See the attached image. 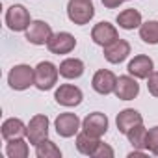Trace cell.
I'll return each instance as SVG.
<instances>
[{
    "label": "cell",
    "instance_id": "obj_1",
    "mask_svg": "<svg viewBox=\"0 0 158 158\" xmlns=\"http://www.w3.org/2000/svg\"><path fill=\"white\" fill-rule=\"evenodd\" d=\"M8 84L15 91H24L30 86H35V71H34V67H30L26 63H19V65L11 67L10 74H8Z\"/></svg>",
    "mask_w": 158,
    "mask_h": 158
},
{
    "label": "cell",
    "instance_id": "obj_2",
    "mask_svg": "<svg viewBox=\"0 0 158 158\" xmlns=\"http://www.w3.org/2000/svg\"><path fill=\"white\" fill-rule=\"evenodd\" d=\"M67 17L73 24L84 26L95 17V6L91 0H69L67 2Z\"/></svg>",
    "mask_w": 158,
    "mask_h": 158
},
{
    "label": "cell",
    "instance_id": "obj_3",
    "mask_svg": "<svg viewBox=\"0 0 158 158\" xmlns=\"http://www.w3.org/2000/svg\"><path fill=\"white\" fill-rule=\"evenodd\" d=\"M34 71H35V88L39 91H48L58 84L60 69L52 61H39L34 67Z\"/></svg>",
    "mask_w": 158,
    "mask_h": 158
},
{
    "label": "cell",
    "instance_id": "obj_4",
    "mask_svg": "<svg viewBox=\"0 0 158 158\" xmlns=\"http://www.w3.org/2000/svg\"><path fill=\"white\" fill-rule=\"evenodd\" d=\"M6 24H8V28L11 32H26L28 26L32 24L30 11L23 4L10 6L8 11H6Z\"/></svg>",
    "mask_w": 158,
    "mask_h": 158
},
{
    "label": "cell",
    "instance_id": "obj_5",
    "mask_svg": "<svg viewBox=\"0 0 158 158\" xmlns=\"http://www.w3.org/2000/svg\"><path fill=\"white\" fill-rule=\"evenodd\" d=\"M48 128H50V121L45 114H37L34 115L28 125H26V139L30 141V145H37L39 141L48 138Z\"/></svg>",
    "mask_w": 158,
    "mask_h": 158
},
{
    "label": "cell",
    "instance_id": "obj_6",
    "mask_svg": "<svg viewBox=\"0 0 158 158\" xmlns=\"http://www.w3.org/2000/svg\"><path fill=\"white\" fill-rule=\"evenodd\" d=\"M84 99V93L82 89L74 86V84H61L56 91H54V101L60 104V106H65V108H74L82 102Z\"/></svg>",
    "mask_w": 158,
    "mask_h": 158
},
{
    "label": "cell",
    "instance_id": "obj_7",
    "mask_svg": "<svg viewBox=\"0 0 158 158\" xmlns=\"http://www.w3.org/2000/svg\"><path fill=\"white\" fill-rule=\"evenodd\" d=\"M54 128H56L58 136H61V138H73V136L78 134V130L82 128V121L78 119L76 114L65 112V114H60L56 117Z\"/></svg>",
    "mask_w": 158,
    "mask_h": 158
},
{
    "label": "cell",
    "instance_id": "obj_8",
    "mask_svg": "<svg viewBox=\"0 0 158 158\" xmlns=\"http://www.w3.org/2000/svg\"><path fill=\"white\" fill-rule=\"evenodd\" d=\"M24 34H26V41L32 43V45H35V47L47 45L48 39L54 35L50 24L45 23V21H32V24L28 26V30Z\"/></svg>",
    "mask_w": 158,
    "mask_h": 158
},
{
    "label": "cell",
    "instance_id": "obj_9",
    "mask_svg": "<svg viewBox=\"0 0 158 158\" xmlns=\"http://www.w3.org/2000/svg\"><path fill=\"white\" fill-rule=\"evenodd\" d=\"M114 95L119 101H134L139 95V84H138V78H134L132 74H123L117 78V84H115V91Z\"/></svg>",
    "mask_w": 158,
    "mask_h": 158
},
{
    "label": "cell",
    "instance_id": "obj_10",
    "mask_svg": "<svg viewBox=\"0 0 158 158\" xmlns=\"http://www.w3.org/2000/svg\"><path fill=\"white\" fill-rule=\"evenodd\" d=\"M115 84H117V76L110 71V69H99L93 78H91V88L99 93V95H110L115 91Z\"/></svg>",
    "mask_w": 158,
    "mask_h": 158
},
{
    "label": "cell",
    "instance_id": "obj_11",
    "mask_svg": "<svg viewBox=\"0 0 158 158\" xmlns=\"http://www.w3.org/2000/svg\"><path fill=\"white\" fill-rule=\"evenodd\" d=\"M108 117L102 114V112H93V114H88L82 121V130L95 136V138H102L106 132H108Z\"/></svg>",
    "mask_w": 158,
    "mask_h": 158
},
{
    "label": "cell",
    "instance_id": "obj_12",
    "mask_svg": "<svg viewBox=\"0 0 158 158\" xmlns=\"http://www.w3.org/2000/svg\"><path fill=\"white\" fill-rule=\"evenodd\" d=\"M74 47H76V39H74V35L73 34H69V32H56L50 39H48V43H47V48L52 52V54H69V52H73L74 50Z\"/></svg>",
    "mask_w": 158,
    "mask_h": 158
},
{
    "label": "cell",
    "instance_id": "obj_13",
    "mask_svg": "<svg viewBox=\"0 0 158 158\" xmlns=\"http://www.w3.org/2000/svg\"><path fill=\"white\" fill-rule=\"evenodd\" d=\"M127 71H128V74L138 78V80H147L149 74L154 71V61L145 54H138L128 61Z\"/></svg>",
    "mask_w": 158,
    "mask_h": 158
},
{
    "label": "cell",
    "instance_id": "obj_14",
    "mask_svg": "<svg viewBox=\"0 0 158 158\" xmlns=\"http://www.w3.org/2000/svg\"><path fill=\"white\" fill-rule=\"evenodd\" d=\"M91 39H93L95 45H99V47L104 48L106 45H110L115 39H119V32H117V28L114 24L102 21V23H99V24H95L91 28Z\"/></svg>",
    "mask_w": 158,
    "mask_h": 158
},
{
    "label": "cell",
    "instance_id": "obj_15",
    "mask_svg": "<svg viewBox=\"0 0 158 158\" xmlns=\"http://www.w3.org/2000/svg\"><path fill=\"white\" fill-rule=\"evenodd\" d=\"M130 43L127 41V39H115L114 43H110V45H106L104 47V60L108 61V63H114V65H117V63H121V61H125L128 56H130Z\"/></svg>",
    "mask_w": 158,
    "mask_h": 158
},
{
    "label": "cell",
    "instance_id": "obj_16",
    "mask_svg": "<svg viewBox=\"0 0 158 158\" xmlns=\"http://www.w3.org/2000/svg\"><path fill=\"white\" fill-rule=\"evenodd\" d=\"M143 123V117H141V114L138 112V110H134V108H125V110H121L119 114H117V117H115V125H117V130L121 132V134H127L130 128H134V127H138V125H141Z\"/></svg>",
    "mask_w": 158,
    "mask_h": 158
},
{
    "label": "cell",
    "instance_id": "obj_17",
    "mask_svg": "<svg viewBox=\"0 0 158 158\" xmlns=\"http://www.w3.org/2000/svg\"><path fill=\"white\" fill-rule=\"evenodd\" d=\"M58 69H60V76H63L65 80H76L84 74L86 65L80 58H65Z\"/></svg>",
    "mask_w": 158,
    "mask_h": 158
},
{
    "label": "cell",
    "instance_id": "obj_18",
    "mask_svg": "<svg viewBox=\"0 0 158 158\" xmlns=\"http://www.w3.org/2000/svg\"><path fill=\"white\" fill-rule=\"evenodd\" d=\"M2 138L6 141H11V139H17V138H24L26 136V125L23 123V119L19 117H10L2 123Z\"/></svg>",
    "mask_w": 158,
    "mask_h": 158
},
{
    "label": "cell",
    "instance_id": "obj_19",
    "mask_svg": "<svg viewBox=\"0 0 158 158\" xmlns=\"http://www.w3.org/2000/svg\"><path fill=\"white\" fill-rule=\"evenodd\" d=\"M74 145H76V151L80 152V154H84V156H91V158H93L97 147L101 145V138H95V136H91V134H88V132L82 130V132H78V134H76V141H74Z\"/></svg>",
    "mask_w": 158,
    "mask_h": 158
},
{
    "label": "cell",
    "instance_id": "obj_20",
    "mask_svg": "<svg viewBox=\"0 0 158 158\" xmlns=\"http://www.w3.org/2000/svg\"><path fill=\"white\" fill-rule=\"evenodd\" d=\"M115 23H117L119 28H123V30H136V28L141 26L143 21H141V13H139L138 10L128 8V10H123V11L117 15Z\"/></svg>",
    "mask_w": 158,
    "mask_h": 158
},
{
    "label": "cell",
    "instance_id": "obj_21",
    "mask_svg": "<svg viewBox=\"0 0 158 158\" xmlns=\"http://www.w3.org/2000/svg\"><path fill=\"white\" fill-rule=\"evenodd\" d=\"M125 136H127L128 143H130L134 149L147 151V128L143 127V123L138 125V127H134V128H130Z\"/></svg>",
    "mask_w": 158,
    "mask_h": 158
},
{
    "label": "cell",
    "instance_id": "obj_22",
    "mask_svg": "<svg viewBox=\"0 0 158 158\" xmlns=\"http://www.w3.org/2000/svg\"><path fill=\"white\" fill-rule=\"evenodd\" d=\"M6 154L10 158H26L28 152H30V147L28 143L30 141H24V138H17V139H11V141H6Z\"/></svg>",
    "mask_w": 158,
    "mask_h": 158
},
{
    "label": "cell",
    "instance_id": "obj_23",
    "mask_svg": "<svg viewBox=\"0 0 158 158\" xmlns=\"http://www.w3.org/2000/svg\"><path fill=\"white\" fill-rule=\"evenodd\" d=\"M35 156L37 158H61V151L52 139L47 138L35 145Z\"/></svg>",
    "mask_w": 158,
    "mask_h": 158
},
{
    "label": "cell",
    "instance_id": "obj_24",
    "mask_svg": "<svg viewBox=\"0 0 158 158\" xmlns=\"http://www.w3.org/2000/svg\"><path fill=\"white\" fill-rule=\"evenodd\" d=\"M139 39L147 45H158V21H147L139 26Z\"/></svg>",
    "mask_w": 158,
    "mask_h": 158
},
{
    "label": "cell",
    "instance_id": "obj_25",
    "mask_svg": "<svg viewBox=\"0 0 158 158\" xmlns=\"http://www.w3.org/2000/svg\"><path fill=\"white\" fill-rule=\"evenodd\" d=\"M147 151L158 156V127H152L147 130Z\"/></svg>",
    "mask_w": 158,
    "mask_h": 158
},
{
    "label": "cell",
    "instance_id": "obj_26",
    "mask_svg": "<svg viewBox=\"0 0 158 158\" xmlns=\"http://www.w3.org/2000/svg\"><path fill=\"white\" fill-rule=\"evenodd\" d=\"M114 156H115L114 149H112L108 143H102V141H101V145L97 147V151H95V154H93V158H114Z\"/></svg>",
    "mask_w": 158,
    "mask_h": 158
},
{
    "label": "cell",
    "instance_id": "obj_27",
    "mask_svg": "<svg viewBox=\"0 0 158 158\" xmlns=\"http://www.w3.org/2000/svg\"><path fill=\"white\" fill-rule=\"evenodd\" d=\"M147 89L152 97L158 99V71H152L147 78Z\"/></svg>",
    "mask_w": 158,
    "mask_h": 158
},
{
    "label": "cell",
    "instance_id": "obj_28",
    "mask_svg": "<svg viewBox=\"0 0 158 158\" xmlns=\"http://www.w3.org/2000/svg\"><path fill=\"white\" fill-rule=\"evenodd\" d=\"M101 2H102L104 8H108V10H115V8H119V6L125 2V0H101Z\"/></svg>",
    "mask_w": 158,
    "mask_h": 158
},
{
    "label": "cell",
    "instance_id": "obj_29",
    "mask_svg": "<svg viewBox=\"0 0 158 158\" xmlns=\"http://www.w3.org/2000/svg\"><path fill=\"white\" fill-rule=\"evenodd\" d=\"M125 2H127V0H125Z\"/></svg>",
    "mask_w": 158,
    "mask_h": 158
}]
</instances>
